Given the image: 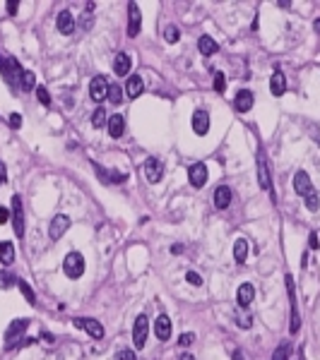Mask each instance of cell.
I'll list each match as a JSON object with an SVG mask.
<instances>
[{"label": "cell", "mask_w": 320, "mask_h": 360, "mask_svg": "<svg viewBox=\"0 0 320 360\" xmlns=\"http://www.w3.org/2000/svg\"><path fill=\"white\" fill-rule=\"evenodd\" d=\"M178 360H195V358H193L190 353H181V358H178Z\"/></svg>", "instance_id": "7dc6e473"}, {"label": "cell", "mask_w": 320, "mask_h": 360, "mask_svg": "<svg viewBox=\"0 0 320 360\" xmlns=\"http://www.w3.org/2000/svg\"><path fill=\"white\" fill-rule=\"evenodd\" d=\"M17 278L20 276H12V274L2 272V274H0V288H12V286H17Z\"/></svg>", "instance_id": "4dcf8cb0"}, {"label": "cell", "mask_w": 320, "mask_h": 360, "mask_svg": "<svg viewBox=\"0 0 320 360\" xmlns=\"http://www.w3.org/2000/svg\"><path fill=\"white\" fill-rule=\"evenodd\" d=\"M236 324H238L241 329H248V327L253 324V319H251V317H246V315H236Z\"/></svg>", "instance_id": "8d00e7d4"}, {"label": "cell", "mask_w": 320, "mask_h": 360, "mask_svg": "<svg viewBox=\"0 0 320 360\" xmlns=\"http://www.w3.org/2000/svg\"><path fill=\"white\" fill-rule=\"evenodd\" d=\"M287 291H289V303H291V324L289 329L291 334L298 332V327H301V322H298V310H296V291H294V276L287 274Z\"/></svg>", "instance_id": "9c48e42d"}, {"label": "cell", "mask_w": 320, "mask_h": 360, "mask_svg": "<svg viewBox=\"0 0 320 360\" xmlns=\"http://www.w3.org/2000/svg\"><path fill=\"white\" fill-rule=\"evenodd\" d=\"M114 70H116V75H128L130 72V58L125 53H118L116 60H114Z\"/></svg>", "instance_id": "484cf974"}, {"label": "cell", "mask_w": 320, "mask_h": 360, "mask_svg": "<svg viewBox=\"0 0 320 360\" xmlns=\"http://www.w3.org/2000/svg\"><path fill=\"white\" fill-rule=\"evenodd\" d=\"M236 298H238V305H241V307H248V305L253 303V298H255V288H253L251 283H241Z\"/></svg>", "instance_id": "ffe728a7"}, {"label": "cell", "mask_w": 320, "mask_h": 360, "mask_svg": "<svg viewBox=\"0 0 320 360\" xmlns=\"http://www.w3.org/2000/svg\"><path fill=\"white\" fill-rule=\"evenodd\" d=\"M109 99H111V104H120V99H123V89H120L118 84H111V86H109Z\"/></svg>", "instance_id": "1f68e13d"}, {"label": "cell", "mask_w": 320, "mask_h": 360, "mask_svg": "<svg viewBox=\"0 0 320 360\" xmlns=\"http://www.w3.org/2000/svg\"><path fill=\"white\" fill-rule=\"evenodd\" d=\"M308 245H311V250H318V248H320L318 233H311V235H308Z\"/></svg>", "instance_id": "7bdbcfd3"}, {"label": "cell", "mask_w": 320, "mask_h": 360, "mask_svg": "<svg viewBox=\"0 0 320 360\" xmlns=\"http://www.w3.org/2000/svg\"><path fill=\"white\" fill-rule=\"evenodd\" d=\"M5 183H7V168L0 161V185H5Z\"/></svg>", "instance_id": "ee69618b"}, {"label": "cell", "mask_w": 320, "mask_h": 360, "mask_svg": "<svg viewBox=\"0 0 320 360\" xmlns=\"http://www.w3.org/2000/svg\"><path fill=\"white\" fill-rule=\"evenodd\" d=\"M171 319L166 317V315H159L157 319H154V334H157V339H161V341H169L171 339Z\"/></svg>", "instance_id": "5bb4252c"}, {"label": "cell", "mask_w": 320, "mask_h": 360, "mask_svg": "<svg viewBox=\"0 0 320 360\" xmlns=\"http://www.w3.org/2000/svg\"><path fill=\"white\" fill-rule=\"evenodd\" d=\"M188 178H190V185L193 188H203L207 183V166L205 164H193L188 168Z\"/></svg>", "instance_id": "4fadbf2b"}, {"label": "cell", "mask_w": 320, "mask_h": 360, "mask_svg": "<svg viewBox=\"0 0 320 360\" xmlns=\"http://www.w3.org/2000/svg\"><path fill=\"white\" fill-rule=\"evenodd\" d=\"M68 228H70V219H68L65 214H56V216L51 219V226H48V235H51V240L63 238Z\"/></svg>", "instance_id": "ba28073f"}, {"label": "cell", "mask_w": 320, "mask_h": 360, "mask_svg": "<svg viewBox=\"0 0 320 360\" xmlns=\"http://www.w3.org/2000/svg\"><path fill=\"white\" fill-rule=\"evenodd\" d=\"M12 228H15V235H17V238L24 235V212H22V199H20V194L12 197Z\"/></svg>", "instance_id": "8992f818"}, {"label": "cell", "mask_w": 320, "mask_h": 360, "mask_svg": "<svg viewBox=\"0 0 320 360\" xmlns=\"http://www.w3.org/2000/svg\"><path fill=\"white\" fill-rule=\"evenodd\" d=\"M161 175H164L161 161H159V159H147L145 161V178L147 180H149V183H159Z\"/></svg>", "instance_id": "7c38bea8"}, {"label": "cell", "mask_w": 320, "mask_h": 360, "mask_svg": "<svg viewBox=\"0 0 320 360\" xmlns=\"http://www.w3.org/2000/svg\"><path fill=\"white\" fill-rule=\"evenodd\" d=\"M63 272H65L68 278H80L85 274V257L80 252H70L63 259Z\"/></svg>", "instance_id": "6da1fadb"}, {"label": "cell", "mask_w": 320, "mask_h": 360, "mask_svg": "<svg viewBox=\"0 0 320 360\" xmlns=\"http://www.w3.org/2000/svg\"><path fill=\"white\" fill-rule=\"evenodd\" d=\"M142 89H145V84H142V77H140V75H130V77H128V82H125V94H128L130 99H137V96L142 94Z\"/></svg>", "instance_id": "d6986e66"}, {"label": "cell", "mask_w": 320, "mask_h": 360, "mask_svg": "<svg viewBox=\"0 0 320 360\" xmlns=\"http://www.w3.org/2000/svg\"><path fill=\"white\" fill-rule=\"evenodd\" d=\"M140 27H142V12L135 2L128 5V34L130 36H137L140 34Z\"/></svg>", "instance_id": "30bf717a"}, {"label": "cell", "mask_w": 320, "mask_h": 360, "mask_svg": "<svg viewBox=\"0 0 320 360\" xmlns=\"http://www.w3.org/2000/svg\"><path fill=\"white\" fill-rule=\"evenodd\" d=\"M36 99L41 101V106H51V94L46 91V86H36Z\"/></svg>", "instance_id": "d6a6232c"}, {"label": "cell", "mask_w": 320, "mask_h": 360, "mask_svg": "<svg viewBox=\"0 0 320 360\" xmlns=\"http://www.w3.org/2000/svg\"><path fill=\"white\" fill-rule=\"evenodd\" d=\"M147 332H149V319H147V315H140L135 319V327H133V343H135V348H145Z\"/></svg>", "instance_id": "3957f363"}, {"label": "cell", "mask_w": 320, "mask_h": 360, "mask_svg": "<svg viewBox=\"0 0 320 360\" xmlns=\"http://www.w3.org/2000/svg\"><path fill=\"white\" fill-rule=\"evenodd\" d=\"M20 86H22L24 91L36 89V75H34L31 70H22V75H20Z\"/></svg>", "instance_id": "4316f807"}, {"label": "cell", "mask_w": 320, "mask_h": 360, "mask_svg": "<svg viewBox=\"0 0 320 360\" xmlns=\"http://www.w3.org/2000/svg\"><path fill=\"white\" fill-rule=\"evenodd\" d=\"M94 173L99 175V180L104 183V185H111V183H123L128 175L125 173H116V170H106V168L101 166V164H94Z\"/></svg>", "instance_id": "8fae6325"}, {"label": "cell", "mask_w": 320, "mask_h": 360, "mask_svg": "<svg viewBox=\"0 0 320 360\" xmlns=\"http://www.w3.org/2000/svg\"><path fill=\"white\" fill-rule=\"evenodd\" d=\"M233 257H236V262H246V257H248V240L238 238L233 243Z\"/></svg>", "instance_id": "83f0119b"}, {"label": "cell", "mask_w": 320, "mask_h": 360, "mask_svg": "<svg viewBox=\"0 0 320 360\" xmlns=\"http://www.w3.org/2000/svg\"><path fill=\"white\" fill-rule=\"evenodd\" d=\"M185 278H188V283H193V286H203V276H200L198 272H188Z\"/></svg>", "instance_id": "f35d334b"}, {"label": "cell", "mask_w": 320, "mask_h": 360, "mask_svg": "<svg viewBox=\"0 0 320 360\" xmlns=\"http://www.w3.org/2000/svg\"><path fill=\"white\" fill-rule=\"evenodd\" d=\"M229 204H231V190L227 185L217 188V192H214V207L217 209H227Z\"/></svg>", "instance_id": "7402d4cb"}, {"label": "cell", "mask_w": 320, "mask_h": 360, "mask_svg": "<svg viewBox=\"0 0 320 360\" xmlns=\"http://www.w3.org/2000/svg\"><path fill=\"white\" fill-rule=\"evenodd\" d=\"M198 48H200V53L203 56H214L217 51H219V46H217V41L212 39V36H200V41H198Z\"/></svg>", "instance_id": "603a6c76"}, {"label": "cell", "mask_w": 320, "mask_h": 360, "mask_svg": "<svg viewBox=\"0 0 320 360\" xmlns=\"http://www.w3.org/2000/svg\"><path fill=\"white\" fill-rule=\"evenodd\" d=\"M258 183H260L262 190H272V183H270V168L265 161V154H258Z\"/></svg>", "instance_id": "2e32d148"}, {"label": "cell", "mask_w": 320, "mask_h": 360, "mask_svg": "<svg viewBox=\"0 0 320 360\" xmlns=\"http://www.w3.org/2000/svg\"><path fill=\"white\" fill-rule=\"evenodd\" d=\"M270 89H272L274 96H282V94L287 91V77H284L282 70H274V72H272V77H270Z\"/></svg>", "instance_id": "ac0fdd59"}, {"label": "cell", "mask_w": 320, "mask_h": 360, "mask_svg": "<svg viewBox=\"0 0 320 360\" xmlns=\"http://www.w3.org/2000/svg\"><path fill=\"white\" fill-rule=\"evenodd\" d=\"M72 29H75V17H72V12H70V10H63L58 15V31L60 34H72Z\"/></svg>", "instance_id": "44dd1931"}, {"label": "cell", "mask_w": 320, "mask_h": 360, "mask_svg": "<svg viewBox=\"0 0 320 360\" xmlns=\"http://www.w3.org/2000/svg\"><path fill=\"white\" fill-rule=\"evenodd\" d=\"M313 27H316V31L320 34V20H316V24H313Z\"/></svg>", "instance_id": "681fc988"}, {"label": "cell", "mask_w": 320, "mask_h": 360, "mask_svg": "<svg viewBox=\"0 0 320 360\" xmlns=\"http://www.w3.org/2000/svg\"><path fill=\"white\" fill-rule=\"evenodd\" d=\"M17 288L22 291V296L27 298V303H29V305H34V303H36V296H34V291H31V286H29V283H27V281H24V278H17Z\"/></svg>", "instance_id": "f1b7e54d"}, {"label": "cell", "mask_w": 320, "mask_h": 360, "mask_svg": "<svg viewBox=\"0 0 320 360\" xmlns=\"http://www.w3.org/2000/svg\"><path fill=\"white\" fill-rule=\"evenodd\" d=\"M214 89H217L219 94L227 89V80H224V75H222V72H217V75H214Z\"/></svg>", "instance_id": "d590c367"}, {"label": "cell", "mask_w": 320, "mask_h": 360, "mask_svg": "<svg viewBox=\"0 0 320 360\" xmlns=\"http://www.w3.org/2000/svg\"><path fill=\"white\" fill-rule=\"evenodd\" d=\"M0 262H2L5 267L15 262V245H12L10 240H2V243H0Z\"/></svg>", "instance_id": "d4e9b609"}, {"label": "cell", "mask_w": 320, "mask_h": 360, "mask_svg": "<svg viewBox=\"0 0 320 360\" xmlns=\"http://www.w3.org/2000/svg\"><path fill=\"white\" fill-rule=\"evenodd\" d=\"M17 10H20V2H15V0H7V12H10V15H15Z\"/></svg>", "instance_id": "f6af8a7d"}, {"label": "cell", "mask_w": 320, "mask_h": 360, "mask_svg": "<svg viewBox=\"0 0 320 360\" xmlns=\"http://www.w3.org/2000/svg\"><path fill=\"white\" fill-rule=\"evenodd\" d=\"M91 125L94 127H104V125H109V118H106V111L99 106L96 111H94V115H91Z\"/></svg>", "instance_id": "f546056e"}, {"label": "cell", "mask_w": 320, "mask_h": 360, "mask_svg": "<svg viewBox=\"0 0 320 360\" xmlns=\"http://www.w3.org/2000/svg\"><path fill=\"white\" fill-rule=\"evenodd\" d=\"M109 135L114 139H118L123 135V130H125V120H123V115H114V118H109Z\"/></svg>", "instance_id": "cb8c5ba5"}, {"label": "cell", "mask_w": 320, "mask_h": 360, "mask_svg": "<svg viewBox=\"0 0 320 360\" xmlns=\"http://www.w3.org/2000/svg\"><path fill=\"white\" fill-rule=\"evenodd\" d=\"M195 341V334H190V332H185V334H181V339H178V343L185 348V346H190Z\"/></svg>", "instance_id": "74e56055"}, {"label": "cell", "mask_w": 320, "mask_h": 360, "mask_svg": "<svg viewBox=\"0 0 320 360\" xmlns=\"http://www.w3.org/2000/svg\"><path fill=\"white\" fill-rule=\"evenodd\" d=\"M233 360H243V356H241V351H233Z\"/></svg>", "instance_id": "c3c4849f"}, {"label": "cell", "mask_w": 320, "mask_h": 360, "mask_svg": "<svg viewBox=\"0 0 320 360\" xmlns=\"http://www.w3.org/2000/svg\"><path fill=\"white\" fill-rule=\"evenodd\" d=\"M233 106H236V111L246 113L253 108V94L248 91V89H241L238 94H236V99H233Z\"/></svg>", "instance_id": "e0dca14e"}, {"label": "cell", "mask_w": 320, "mask_h": 360, "mask_svg": "<svg viewBox=\"0 0 320 360\" xmlns=\"http://www.w3.org/2000/svg\"><path fill=\"white\" fill-rule=\"evenodd\" d=\"M164 39H166L169 43H176V41L181 39V31H178V29H176V27H169V29H166V31H164Z\"/></svg>", "instance_id": "836d02e7"}, {"label": "cell", "mask_w": 320, "mask_h": 360, "mask_svg": "<svg viewBox=\"0 0 320 360\" xmlns=\"http://www.w3.org/2000/svg\"><path fill=\"white\" fill-rule=\"evenodd\" d=\"M7 219H10V212L5 207H0V223H7Z\"/></svg>", "instance_id": "bcb514c9"}, {"label": "cell", "mask_w": 320, "mask_h": 360, "mask_svg": "<svg viewBox=\"0 0 320 360\" xmlns=\"http://www.w3.org/2000/svg\"><path fill=\"white\" fill-rule=\"evenodd\" d=\"M287 353H289V346H284V343H282V346L274 351V358H272V360H287Z\"/></svg>", "instance_id": "ab89813d"}, {"label": "cell", "mask_w": 320, "mask_h": 360, "mask_svg": "<svg viewBox=\"0 0 320 360\" xmlns=\"http://www.w3.org/2000/svg\"><path fill=\"white\" fill-rule=\"evenodd\" d=\"M114 360H137V358H135L133 351H118L116 356H114Z\"/></svg>", "instance_id": "60d3db41"}, {"label": "cell", "mask_w": 320, "mask_h": 360, "mask_svg": "<svg viewBox=\"0 0 320 360\" xmlns=\"http://www.w3.org/2000/svg\"><path fill=\"white\" fill-rule=\"evenodd\" d=\"M109 86H111V84H109V80H106L104 75H96V77L89 82V96L99 104V101H104V99L109 96Z\"/></svg>", "instance_id": "277c9868"}, {"label": "cell", "mask_w": 320, "mask_h": 360, "mask_svg": "<svg viewBox=\"0 0 320 360\" xmlns=\"http://www.w3.org/2000/svg\"><path fill=\"white\" fill-rule=\"evenodd\" d=\"M29 327V322L27 319H15L10 327H7V332H5V346L7 348H15V343L20 341V336H24V329Z\"/></svg>", "instance_id": "5b68a950"}, {"label": "cell", "mask_w": 320, "mask_h": 360, "mask_svg": "<svg viewBox=\"0 0 320 360\" xmlns=\"http://www.w3.org/2000/svg\"><path fill=\"white\" fill-rule=\"evenodd\" d=\"M72 324H75V329H85L91 339H104V327H101V322H96V319H91V317H77V319H72Z\"/></svg>", "instance_id": "7a4b0ae2"}, {"label": "cell", "mask_w": 320, "mask_h": 360, "mask_svg": "<svg viewBox=\"0 0 320 360\" xmlns=\"http://www.w3.org/2000/svg\"><path fill=\"white\" fill-rule=\"evenodd\" d=\"M193 130H195V135H207L209 132V113L207 111H195L193 113Z\"/></svg>", "instance_id": "9a60e30c"}, {"label": "cell", "mask_w": 320, "mask_h": 360, "mask_svg": "<svg viewBox=\"0 0 320 360\" xmlns=\"http://www.w3.org/2000/svg\"><path fill=\"white\" fill-rule=\"evenodd\" d=\"M10 127H15V130L22 127V115H20V113H12V115H10Z\"/></svg>", "instance_id": "b9f144b4"}, {"label": "cell", "mask_w": 320, "mask_h": 360, "mask_svg": "<svg viewBox=\"0 0 320 360\" xmlns=\"http://www.w3.org/2000/svg\"><path fill=\"white\" fill-rule=\"evenodd\" d=\"M294 190H296V194H301V197H311L313 194V183H311V175L306 170H298L294 175Z\"/></svg>", "instance_id": "52a82bcc"}, {"label": "cell", "mask_w": 320, "mask_h": 360, "mask_svg": "<svg viewBox=\"0 0 320 360\" xmlns=\"http://www.w3.org/2000/svg\"><path fill=\"white\" fill-rule=\"evenodd\" d=\"M306 207H308V212H318V207H320V199H318V194L313 192L311 197H306Z\"/></svg>", "instance_id": "e575fe53"}]
</instances>
